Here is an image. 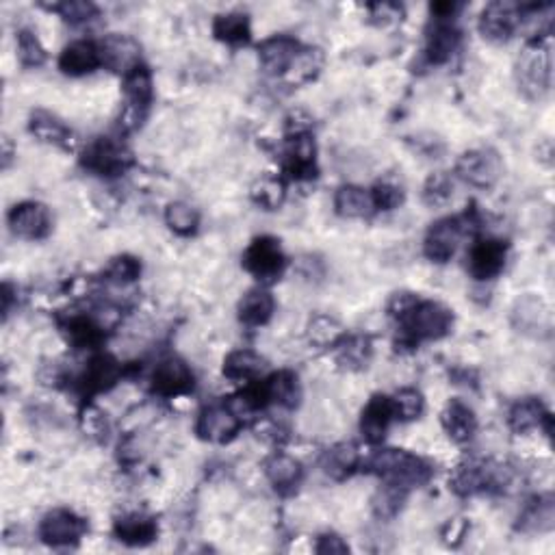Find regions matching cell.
Listing matches in <instances>:
<instances>
[{
    "mask_svg": "<svg viewBox=\"0 0 555 555\" xmlns=\"http://www.w3.org/2000/svg\"><path fill=\"white\" fill-rule=\"evenodd\" d=\"M401 321H404L406 332L415 341H421V338H441L447 335L453 317L445 306L438 302H416L408 313L401 317Z\"/></svg>",
    "mask_w": 555,
    "mask_h": 555,
    "instance_id": "cell-1",
    "label": "cell"
},
{
    "mask_svg": "<svg viewBox=\"0 0 555 555\" xmlns=\"http://www.w3.org/2000/svg\"><path fill=\"white\" fill-rule=\"evenodd\" d=\"M371 467L378 473L387 475L390 482H398L401 486H412V484H423L430 475L425 462H421L419 458L410 456L406 452H398V449H387V452H380L373 458Z\"/></svg>",
    "mask_w": 555,
    "mask_h": 555,
    "instance_id": "cell-2",
    "label": "cell"
},
{
    "mask_svg": "<svg viewBox=\"0 0 555 555\" xmlns=\"http://www.w3.org/2000/svg\"><path fill=\"white\" fill-rule=\"evenodd\" d=\"M519 85L530 98H542L551 85V52L542 46L527 49L519 59Z\"/></svg>",
    "mask_w": 555,
    "mask_h": 555,
    "instance_id": "cell-3",
    "label": "cell"
},
{
    "mask_svg": "<svg viewBox=\"0 0 555 555\" xmlns=\"http://www.w3.org/2000/svg\"><path fill=\"white\" fill-rule=\"evenodd\" d=\"M456 172L473 187H493L501 176V158L493 150H471L458 158Z\"/></svg>",
    "mask_w": 555,
    "mask_h": 555,
    "instance_id": "cell-4",
    "label": "cell"
},
{
    "mask_svg": "<svg viewBox=\"0 0 555 555\" xmlns=\"http://www.w3.org/2000/svg\"><path fill=\"white\" fill-rule=\"evenodd\" d=\"M284 254L280 250V243L272 237L254 239L252 246L243 254V265L250 273L261 280H273L282 273Z\"/></svg>",
    "mask_w": 555,
    "mask_h": 555,
    "instance_id": "cell-5",
    "label": "cell"
},
{
    "mask_svg": "<svg viewBox=\"0 0 555 555\" xmlns=\"http://www.w3.org/2000/svg\"><path fill=\"white\" fill-rule=\"evenodd\" d=\"M83 163L92 172L113 176L130 166V152L113 139H98L87 148Z\"/></svg>",
    "mask_w": 555,
    "mask_h": 555,
    "instance_id": "cell-6",
    "label": "cell"
},
{
    "mask_svg": "<svg viewBox=\"0 0 555 555\" xmlns=\"http://www.w3.org/2000/svg\"><path fill=\"white\" fill-rule=\"evenodd\" d=\"M41 541L52 547H66L74 544L85 533V521L78 519L70 510H55L46 515L40 527Z\"/></svg>",
    "mask_w": 555,
    "mask_h": 555,
    "instance_id": "cell-7",
    "label": "cell"
},
{
    "mask_svg": "<svg viewBox=\"0 0 555 555\" xmlns=\"http://www.w3.org/2000/svg\"><path fill=\"white\" fill-rule=\"evenodd\" d=\"M9 226L22 239H41L50 230L49 209L40 202H22L9 213Z\"/></svg>",
    "mask_w": 555,
    "mask_h": 555,
    "instance_id": "cell-8",
    "label": "cell"
},
{
    "mask_svg": "<svg viewBox=\"0 0 555 555\" xmlns=\"http://www.w3.org/2000/svg\"><path fill=\"white\" fill-rule=\"evenodd\" d=\"M193 387V373L183 361L169 358L157 364L152 373V389L163 398H174V395L187 393Z\"/></svg>",
    "mask_w": 555,
    "mask_h": 555,
    "instance_id": "cell-9",
    "label": "cell"
},
{
    "mask_svg": "<svg viewBox=\"0 0 555 555\" xmlns=\"http://www.w3.org/2000/svg\"><path fill=\"white\" fill-rule=\"evenodd\" d=\"M462 239V224L458 219H443L430 228L425 237V254L430 261L445 263L456 254Z\"/></svg>",
    "mask_w": 555,
    "mask_h": 555,
    "instance_id": "cell-10",
    "label": "cell"
},
{
    "mask_svg": "<svg viewBox=\"0 0 555 555\" xmlns=\"http://www.w3.org/2000/svg\"><path fill=\"white\" fill-rule=\"evenodd\" d=\"M506 265V243L497 239L479 241L469 254V272L478 280H490Z\"/></svg>",
    "mask_w": 555,
    "mask_h": 555,
    "instance_id": "cell-11",
    "label": "cell"
},
{
    "mask_svg": "<svg viewBox=\"0 0 555 555\" xmlns=\"http://www.w3.org/2000/svg\"><path fill=\"white\" fill-rule=\"evenodd\" d=\"M512 321L519 327V332H525V335L542 336L551 330V313L542 300L533 298V295H527L516 302L515 310H512Z\"/></svg>",
    "mask_w": 555,
    "mask_h": 555,
    "instance_id": "cell-12",
    "label": "cell"
},
{
    "mask_svg": "<svg viewBox=\"0 0 555 555\" xmlns=\"http://www.w3.org/2000/svg\"><path fill=\"white\" fill-rule=\"evenodd\" d=\"M239 430V416L228 406H210L198 421V434L213 443H224Z\"/></svg>",
    "mask_w": 555,
    "mask_h": 555,
    "instance_id": "cell-13",
    "label": "cell"
},
{
    "mask_svg": "<svg viewBox=\"0 0 555 555\" xmlns=\"http://www.w3.org/2000/svg\"><path fill=\"white\" fill-rule=\"evenodd\" d=\"M100 61L111 70L129 74L139 66V46L126 35H109L100 44Z\"/></svg>",
    "mask_w": 555,
    "mask_h": 555,
    "instance_id": "cell-14",
    "label": "cell"
},
{
    "mask_svg": "<svg viewBox=\"0 0 555 555\" xmlns=\"http://www.w3.org/2000/svg\"><path fill=\"white\" fill-rule=\"evenodd\" d=\"M519 20V7L512 3H495L486 7L479 20V29L488 40H506Z\"/></svg>",
    "mask_w": 555,
    "mask_h": 555,
    "instance_id": "cell-15",
    "label": "cell"
},
{
    "mask_svg": "<svg viewBox=\"0 0 555 555\" xmlns=\"http://www.w3.org/2000/svg\"><path fill=\"white\" fill-rule=\"evenodd\" d=\"M284 167L295 178L315 176V144L309 135H295L289 141L284 150Z\"/></svg>",
    "mask_w": 555,
    "mask_h": 555,
    "instance_id": "cell-16",
    "label": "cell"
},
{
    "mask_svg": "<svg viewBox=\"0 0 555 555\" xmlns=\"http://www.w3.org/2000/svg\"><path fill=\"white\" fill-rule=\"evenodd\" d=\"M393 416H398L393 399L384 398V395H375L363 412V421H361L363 434L371 443L380 441V438L384 436V432H387L389 423L393 421Z\"/></svg>",
    "mask_w": 555,
    "mask_h": 555,
    "instance_id": "cell-17",
    "label": "cell"
},
{
    "mask_svg": "<svg viewBox=\"0 0 555 555\" xmlns=\"http://www.w3.org/2000/svg\"><path fill=\"white\" fill-rule=\"evenodd\" d=\"M120 378V364L115 358L100 354V356L92 358L83 373V389L89 393H98V390H107L118 382Z\"/></svg>",
    "mask_w": 555,
    "mask_h": 555,
    "instance_id": "cell-18",
    "label": "cell"
},
{
    "mask_svg": "<svg viewBox=\"0 0 555 555\" xmlns=\"http://www.w3.org/2000/svg\"><path fill=\"white\" fill-rule=\"evenodd\" d=\"M298 44H295L291 37H272V40H267L265 44L261 46L263 67H265L269 74L287 72L291 63L298 57Z\"/></svg>",
    "mask_w": 555,
    "mask_h": 555,
    "instance_id": "cell-19",
    "label": "cell"
},
{
    "mask_svg": "<svg viewBox=\"0 0 555 555\" xmlns=\"http://www.w3.org/2000/svg\"><path fill=\"white\" fill-rule=\"evenodd\" d=\"M443 425H445L447 434L458 443L471 441L475 430H478V419H475L473 410L464 406L462 401L453 399L443 412Z\"/></svg>",
    "mask_w": 555,
    "mask_h": 555,
    "instance_id": "cell-20",
    "label": "cell"
},
{
    "mask_svg": "<svg viewBox=\"0 0 555 555\" xmlns=\"http://www.w3.org/2000/svg\"><path fill=\"white\" fill-rule=\"evenodd\" d=\"M98 63H103L100 61V49L92 41H74V44L61 52L59 59L61 70L67 74H76V76L78 74L92 72Z\"/></svg>",
    "mask_w": 555,
    "mask_h": 555,
    "instance_id": "cell-21",
    "label": "cell"
},
{
    "mask_svg": "<svg viewBox=\"0 0 555 555\" xmlns=\"http://www.w3.org/2000/svg\"><path fill=\"white\" fill-rule=\"evenodd\" d=\"M157 523L144 515H126L115 523V536L121 542L133 544V547L152 542L157 538Z\"/></svg>",
    "mask_w": 555,
    "mask_h": 555,
    "instance_id": "cell-22",
    "label": "cell"
},
{
    "mask_svg": "<svg viewBox=\"0 0 555 555\" xmlns=\"http://www.w3.org/2000/svg\"><path fill=\"white\" fill-rule=\"evenodd\" d=\"M458 41L460 35L452 20H436L434 29L427 37V57L434 63L447 61L453 55V50L458 49Z\"/></svg>",
    "mask_w": 555,
    "mask_h": 555,
    "instance_id": "cell-23",
    "label": "cell"
},
{
    "mask_svg": "<svg viewBox=\"0 0 555 555\" xmlns=\"http://www.w3.org/2000/svg\"><path fill=\"white\" fill-rule=\"evenodd\" d=\"M273 315V298L267 291L254 289L247 295H243L239 304V319L246 326H263L272 319Z\"/></svg>",
    "mask_w": 555,
    "mask_h": 555,
    "instance_id": "cell-24",
    "label": "cell"
},
{
    "mask_svg": "<svg viewBox=\"0 0 555 555\" xmlns=\"http://www.w3.org/2000/svg\"><path fill=\"white\" fill-rule=\"evenodd\" d=\"M335 204L343 218H364L373 209L371 195L363 187H356V184H345V187L338 189Z\"/></svg>",
    "mask_w": 555,
    "mask_h": 555,
    "instance_id": "cell-25",
    "label": "cell"
},
{
    "mask_svg": "<svg viewBox=\"0 0 555 555\" xmlns=\"http://www.w3.org/2000/svg\"><path fill=\"white\" fill-rule=\"evenodd\" d=\"M265 471L267 478L272 479V484L280 490L295 488V486L300 484V479H302V464H300L298 460L282 456V453L269 460Z\"/></svg>",
    "mask_w": 555,
    "mask_h": 555,
    "instance_id": "cell-26",
    "label": "cell"
},
{
    "mask_svg": "<svg viewBox=\"0 0 555 555\" xmlns=\"http://www.w3.org/2000/svg\"><path fill=\"white\" fill-rule=\"evenodd\" d=\"M263 367H265V361L250 350L232 352L224 361V373L230 380H254L261 375Z\"/></svg>",
    "mask_w": 555,
    "mask_h": 555,
    "instance_id": "cell-27",
    "label": "cell"
},
{
    "mask_svg": "<svg viewBox=\"0 0 555 555\" xmlns=\"http://www.w3.org/2000/svg\"><path fill=\"white\" fill-rule=\"evenodd\" d=\"M31 133L40 137L41 141H49V144H59L66 146L70 141V129L59 118L46 113V111H37L31 118Z\"/></svg>",
    "mask_w": 555,
    "mask_h": 555,
    "instance_id": "cell-28",
    "label": "cell"
},
{
    "mask_svg": "<svg viewBox=\"0 0 555 555\" xmlns=\"http://www.w3.org/2000/svg\"><path fill=\"white\" fill-rule=\"evenodd\" d=\"M267 390V399L276 401V404L284 406V408H293L298 404L300 398V387H298V378L289 371H280L265 382Z\"/></svg>",
    "mask_w": 555,
    "mask_h": 555,
    "instance_id": "cell-29",
    "label": "cell"
},
{
    "mask_svg": "<svg viewBox=\"0 0 555 555\" xmlns=\"http://www.w3.org/2000/svg\"><path fill=\"white\" fill-rule=\"evenodd\" d=\"M324 471L332 478L341 479L354 471L358 464V452L352 443H341V445L327 449L324 456Z\"/></svg>",
    "mask_w": 555,
    "mask_h": 555,
    "instance_id": "cell-30",
    "label": "cell"
},
{
    "mask_svg": "<svg viewBox=\"0 0 555 555\" xmlns=\"http://www.w3.org/2000/svg\"><path fill=\"white\" fill-rule=\"evenodd\" d=\"M555 521V507L551 497H544V499L533 501V504L523 512L521 516V530L523 532H549L553 527Z\"/></svg>",
    "mask_w": 555,
    "mask_h": 555,
    "instance_id": "cell-31",
    "label": "cell"
},
{
    "mask_svg": "<svg viewBox=\"0 0 555 555\" xmlns=\"http://www.w3.org/2000/svg\"><path fill=\"white\" fill-rule=\"evenodd\" d=\"M213 31L226 44H243V41L250 40V20L243 13L218 15Z\"/></svg>",
    "mask_w": 555,
    "mask_h": 555,
    "instance_id": "cell-32",
    "label": "cell"
},
{
    "mask_svg": "<svg viewBox=\"0 0 555 555\" xmlns=\"http://www.w3.org/2000/svg\"><path fill=\"white\" fill-rule=\"evenodd\" d=\"M547 416L549 415L544 412L541 401L523 399L519 404H515V408L510 410V425L515 427L516 432H527L541 425Z\"/></svg>",
    "mask_w": 555,
    "mask_h": 555,
    "instance_id": "cell-33",
    "label": "cell"
},
{
    "mask_svg": "<svg viewBox=\"0 0 555 555\" xmlns=\"http://www.w3.org/2000/svg\"><path fill=\"white\" fill-rule=\"evenodd\" d=\"M166 221L174 232L187 237V235H193L195 228H198L200 215H198V210L192 209L189 204L172 202L166 210Z\"/></svg>",
    "mask_w": 555,
    "mask_h": 555,
    "instance_id": "cell-34",
    "label": "cell"
},
{
    "mask_svg": "<svg viewBox=\"0 0 555 555\" xmlns=\"http://www.w3.org/2000/svg\"><path fill=\"white\" fill-rule=\"evenodd\" d=\"M406 499V486H401L398 482H389L380 490L378 497H375L373 507L375 515L382 516V519H389V516H395L399 512L401 504Z\"/></svg>",
    "mask_w": 555,
    "mask_h": 555,
    "instance_id": "cell-35",
    "label": "cell"
},
{
    "mask_svg": "<svg viewBox=\"0 0 555 555\" xmlns=\"http://www.w3.org/2000/svg\"><path fill=\"white\" fill-rule=\"evenodd\" d=\"M321 52L319 50H300L293 63L289 67V81L291 83H306L319 72L321 67Z\"/></svg>",
    "mask_w": 555,
    "mask_h": 555,
    "instance_id": "cell-36",
    "label": "cell"
},
{
    "mask_svg": "<svg viewBox=\"0 0 555 555\" xmlns=\"http://www.w3.org/2000/svg\"><path fill=\"white\" fill-rule=\"evenodd\" d=\"M67 335H70L72 343L78 347H94L98 345L100 338H103V326L94 324L87 317H78L72 319L67 326Z\"/></svg>",
    "mask_w": 555,
    "mask_h": 555,
    "instance_id": "cell-37",
    "label": "cell"
},
{
    "mask_svg": "<svg viewBox=\"0 0 555 555\" xmlns=\"http://www.w3.org/2000/svg\"><path fill=\"white\" fill-rule=\"evenodd\" d=\"M254 200L265 209H278L284 200V184L273 176L261 178L252 189Z\"/></svg>",
    "mask_w": 555,
    "mask_h": 555,
    "instance_id": "cell-38",
    "label": "cell"
},
{
    "mask_svg": "<svg viewBox=\"0 0 555 555\" xmlns=\"http://www.w3.org/2000/svg\"><path fill=\"white\" fill-rule=\"evenodd\" d=\"M453 195V183L449 181L443 172L434 174V176L427 178L425 187H423V200L430 206H441L447 204Z\"/></svg>",
    "mask_w": 555,
    "mask_h": 555,
    "instance_id": "cell-39",
    "label": "cell"
},
{
    "mask_svg": "<svg viewBox=\"0 0 555 555\" xmlns=\"http://www.w3.org/2000/svg\"><path fill=\"white\" fill-rule=\"evenodd\" d=\"M309 336L317 345H332L341 336V326L332 317H315L309 326Z\"/></svg>",
    "mask_w": 555,
    "mask_h": 555,
    "instance_id": "cell-40",
    "label": "cell"
},
{
    "mask_svg": "<svg viewBox=\"0 0 555 555\" xmlns=\"http://www.w3.org/2000/svg\"><path fill=\"white\" fill-rule=\"evenodd\" d=\"M18 55L24 66H41L46 59V52L41 49L40 40L31 31H20L18 35Z\"/></svg>",
    "mask_w": 555,
    "mask_h": 555,
    "instance_id": "cell-41",
    "label": "cell"
},
{
    "mask_svg": "<svg viewBox=\"0 0 555 555\" xmlns=\"http://www.w3.org/2000/svg\"><path fill=\"white\" fill-rule=\"evenodd\" d=\"M393 406H395V412H398V416L410 421V419H416V416L423 412V398L419 390L404 389L395 395Z\"/></svg>",
    "mask_w": 555,
    "mask_h": 555,
    "instance_id": "cell-42",
    "label": "cell"
},
{
    "mask_svg": "<svg viewBox=\"0 0 555 555\" xmlns=\"http://www.w3.org/2000/svg\"><path fill=\"white\" fill-rule=\"evenodd\" d=\"M141 265L139 261H135L133 256H118L111 261V265L107 269V276L115 282H130L139 276Z\"/></svg>",
    "mask_w": 555,
    "mask_h": 555,
    "instance_id": "cell-43",
    "label": "cell"
},
{
    "mask_svg": "<svg viewBox=\"0 0 555 555\" xmlns=\"http://www.w3.org/2000/svg\"><path fill=\"white\" fill-rule=\"evenodd\" d=\"M371 200H373V206H378V209L390 210V209H395V206L401 204V200H404V193H401V189L395 187V184L382 183L373 189Z\"/></svg>",
    "mask_w": 555,
    "mask_h": 555,
    "instance_id": "cell-44",
    "label": "cell"
},
{
    "mask_svg": "<svg viewBox=\"0 0 555 555\" xmlns=\"http://www.w3.org/2000/svg\"><path fill=\"white\" fill-rule=\"evenodd\" d=\"M52 9L59 12L66 20H70V22H83V20H89L94 13H96V7H94L92 3H78V0H74V3L57 4V7H52Z\"/></svg>",
    "mask_w": 555,
    "mask_h": 555,
    "instance_id": "cell-45",
    "label": "cell"
},
{
    "mask_svg": "<svg viewBox=\"0 0 555 555\" xmlns=\"http://www.w3.org/2000/svg\"><path fill=\"white\" fill-rule=\"evenodd\" d=\"M369 352H371V347H369L367 338H352V341L343 347L341 361L347 364H364L369 361Z\"/></svg>",
    "mask_w": 555,
    "mask_h": 555,
    "instance_id": "cell-46",
    "label": "cell"
},
{
    "mask_svg": "<svg viewBox=\"0 0 555 555\" xmlns=\"http://www.w3.org/2000/svg\"><path fill=\"white\" fill-rule=\"evenodd\" d=\"M350 547L341 541L338 536H324L319 538V544H317V553H347Z\"/></svg>",
    "mask_w": 555,
    "mask_h": 555,
    "instance_id": "cell-47",
    "label": "cell"
},
{
    "mask_svg": "<svg viewBox=\"0 0 555 555\" xmlns=\"http://www.w3.org/2000/svg\"><path fill=\"white\" fill-rule=\"evenodd\" d=\"M373 18L382 20V22H389V20H395L401 15V9L398 7V4H389V3H382V4H373Z\"/></svg>",
    "mask_w": 555,
    "mask_h": 555,
    "instance_id": "cell-48",
    "label": "cell"
}]
</instances>
